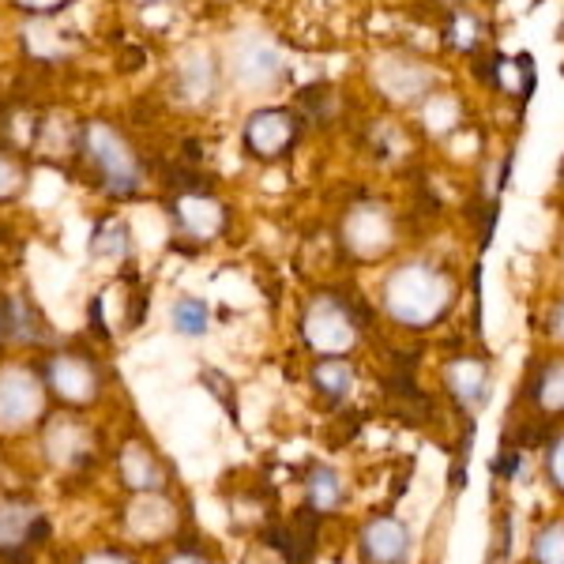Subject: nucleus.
Listing matches in <instances>:
<instances>
[{"label":"nucleus","mask_w":564,"mask_h":564,"mask_svg":"<svg viewBox=\"0 0 564 564\" xmlns=\"http://www.w3.org/2000/svg\"><path fill=\"white\" fill-rule=\"evenodd\" d=\"M452 297H456V282L448 279V271L433 268V263H403L380 286L384 313L399 327H411V332L433 327L452 308Z\"/></svg>","instance_id":"nucleus-1"},{"label":"nucleus","mask_w":564,"mask_h":564,"mask_svg":"<svg viewBox=\"0 0 564 564\" xmlns=\"http://www.w3.org/2000/svg\"><path fill=\"white\" fill-rule=\"evenodd\" d=\"M372 313L369 305L358 297H347V290H324L302 313V339L313 347L321 358H347L358 347L361 335L369 332Z\"/></svg>","instance_id":"nucleus-2"},{"label":"nucleus","mask_w":564,"mask_h":564,"mask_svg":"<svg viewBox=\"0 0 564 564\" xmlns=\"http://www.w3.org/2000/svg\"><path fill=\"white\" fill-rule=\"evenodd\" d=\"M79 154L90 166L98 185L106 188L109 196H132L140 188V159L135 151L124 143L121 132H113L109 124L102 121H87L84 124V135H79Z\"/></svg>","instance_id":"nucleus-3"},{"label":"nucleus","mask_w":564,"mask_h":564,"mask_svg":"<svg viewBox=\"0 0 564 564\" xmlns=\"http://www.w3.org/2000/svg\"><path fill=\"white\" fill-rule=\"evenodd\" d=\"M42 380L45 391L68 406L95 403L98 391H102V369H98V361L87 350H61L53 358H45Z\"/></svg>","instance_id":"nucleus-4"},{"label":"nucleus","mask_w":564,"mask_h":564,"mask_svg":"<svg viewBox=\"0 0 564 564\" xmlns=\"http://www.w3.org/2000/svg\"><path fill=\"white\" fill-rule=\"evenodd\" d=\"M45 411V380L12 366L0 372V430H26Z\"/></svg>","instance_id":"nucleus-5"},{"label":"nucleus","mask_w":564,"mask_h":564,"mask_svg":"<svg viewBox=\"0 0 564 564\" xmlns=\"http://www.w3.org/2000/svg\"><path fill=\"white\" fill-rule=\"evenodd\" d=\"M444 391L467 417H475L494 395V369L481 354H456L444 361Z\"/></svg>","instance_id":"nucleus-6"},{"label":"nucleus","mask_w":564,"mask_h":564,"mask_svg":"<svg viewBox=\"0 0 564 564\" xmlns=\"http://www.w3.org/2000/svg\"><path fill=\"white\" fill-rule=\"evenodd\" d=\"M411 553H414V534L395 512H377L358 531V561L361 564H406Z\"/></svg>","instance_id":"nucleus-7"},{"label":"nucleus","mask_w":564,"mask_h":564,"mask_svg":"<svg viewBox=\"0 0 564 564\" xmlns=\"http://www.w3.org/2000/svg\"><path fill=\"white\" fill-rule=\"evenodd\" d=\"M50 523L26 500H0V561H26L45 542Z\"/></svg>","instance_id":"nucleus-8"},{"label":"nucleus","mask_w":564,"mask_h":564,"mask_svg":"<svg viewBox=\"0 0 564 564\" xmlns=\"http://www.w3.org/2000/svg\"><path fill=\"white\" fill-rule=\"evenodd\" d=\"M343 241H347L354 260H377L384 257L395 241V223H391L388 207L380 204H361L347 215L343 226Z\"/></svg>","instance_id":"nucleus-9"},{"label":"nucleus","mask_w":564,"mask_h":564,"mask_svg":"<svg viewBox=\"0 0 564 564\" xmlns=\"http://www.w3.org/2000/svg\"><path fill=\"white\" fill-rule=\"evenodd\" d=\"M297 143V117L290 109H257L245 124V148L252 159H282Z\"/></svg>","instance_id":"nucleus-10"},{"label":"nucleus","mask_w":564,"mask_h":564,"mask_svg":"<svg viewBox=\"0 0 564 564\" xmlns=\"http://www.w3.org/2000/svg\"><path fill=\"white\" fill-rule=\"evenodd\" d=\"M170 215H174L177 238H193L196 245L218 238L226 230V223H230V212L207 193H181L170 204Z\"/></svg>","instance_id":"nucleus-11"},{"label":"nucleus","mask_w":564,"mask_h":564,"mask_svg":"<svg viewBox=\"0 0 564 564\" xmlns=\"http://www.w3.org/2000/svg\"><path fill=\"white\" fill-rule=\"evenodd\" d=\"M117 470H121V481L132 494H159L166 486L159 456L143 441H124V448L117 452Z\"/></svg>","instance_id":"nucleus-12"},{"label":"nucleus","mask_w":564,"mask_h":564,"mask_svg":"<svg viewBox=\"0 0 564 564\" xmlns=\"http://www.w3.org/2000/svg\"><path fill=\"white\" fill-rule=\"evenodd\" d=\"M531 414L539 411V417H561L564 414V358H550L534 366V377L523 388Z\"/></svg>","instance_id":"nucleus-13"},{"label":"nucleus","mask_w":564,"mask_h":564,"mask_svg":"<svg viewBox=\"0 0 564 564\" xmlns=\"http://www.w3.org/2000/svg\"><path fill=\"white\" fill-rule=\"evenodd\" d=\"M308 384L327 406H339L347 403L354 384H358V369L350 366V358H321L308 369Z\"/></svg>","instance_id":"nucleus-14"},{"label":"nucleus","mask_w":564,"mask_h":564,"mask_svg":"<svg viewBox=\"0 0 564 564\" xmlns=\"http://www.w3.org/2000/svg\"><path fill=\"white\" fill-rule=\"evenodd\" d=\"M90 456V433L76 417H57L50 425V459L61 467H84Z\"/></svg>","instance_id":"nucleus-15"},{"label":"nucleus","mask_w":564,"mask_h":564,"mask_svg":"<svg viewBox=\"0 0 564 564\" xmlns=\"http://www.w3.org/2000/svg\"><path fill=\"white\" fill-rule=\"evenodd\" d=\"M343 500H347V486H343L339 470L313 463L305 475V508H313L316 516H332L343 508Z\"/></svg>","instance_id":"nucleus-16"},{"label":"nucleus","mask_w":564,"mask_h":564,"mask_svg":"<svg viewBox=\"0 0 564 564\" xmlns=\"http://www.w3.org/2000/svg\"><path fill=\"white\" fill-rule=\"evenodd\" d=\"M129 527L140 539H162V534L174 531V505L154 494H140V500L132 505Z\"/></svg>","instance_id":"nucleus-17"},{"label":"nucleus","mask_w":564,"mask_h":564,"mask_svg":"<svg viewBox=\"0 0 564 564\" xmlns=\"http://www.w3.org/2000/svg\"><path fill=\"white\" fill-rule=\"evenodd\" d=\"M129 252H132L129 226L117 223V218H106V223H98L95 238H90V257L102 260V263H121V260H129Z\"/></svg>","instance_id":"nucleus-18"},{"label":"nucleus","mask_w":564,"mask_h":564,"mask_svg":"<svg viewBox=\"0 0 564 564\" xmlns=\"http://www.w3.org/2000/svg\"><path fill=\"white\" fill-rule=\"evenodd\" d=\"M238 72H241V79L249 87H260V84H271V79L282 72V57L271 45H263V42H252L249 50L238 57Z\"/></svg>","instance_id":"nucleus-19"},{"label":"nucleus","mask_w":564,"mask_h":564,"mask_svg":"<svg viewBox=\"0 0 564 564\" xmlns=\"http://www.w3.org/2000/svg\"><path fill=\"white\" fill-rule=\"evenodd\" d=\"M170 324H174V332L181 339H204L207 327H212V308H207L204 297H177L174 302V313H170Z\"/></svg>","instance_id":"nucleus-20"},{"label":"nucleus","mask_w":564,"mask_h":564,"mask_svg":"<svg viewBox=\"0 0 564 564\" xmlns=\"http://www.w3.org/2000/svg\"><path fill=\"white\" fill-rule=\"evenodd\" d=\"M534 564H564V520H550L531 539Z\"/></svg>","instance_id":"nucleus-21"},{"label":"nucleus","mask_w":564,"mask_h":564,"mask_svg":"<svg viewBox=\"0 0 564 564\" xmlns=\"http://www.w3.org/2000/svg\"><path fill=\"white\" fill-rule=\"evenodd\" d=\"M448 42L456 45V50L475 53V45L481 42V23L470 20V15H456L452 26H448Z\"/></svg>","instance_id":"nucleus-22"},{"label":"nucleus","mask_w":564,"mask_h":564,"mask_svg":"<svg viewBox=\"0 0 564 564\" xmlns=\"http://www.w3.org/2000/svg\"><path fill=\"white\" fill-rule=\"evenodd\" d=\"M545 475H550L553 489L564 497V433L553 436L550 448H545Z\"/></svg>","instance_id":"nucleus-23"},{"label":"nucleus","mask_w":564,"mask_h":564,"mask_svg":"<svg viewBox=\"0 0 564 564\" xmlns=\"http://www.w3.org/2000/svg\"><path fill=\"white\" fill-rule=\"evenodd\" d=\"M20 188H23V170L8 159V151H0V204L20 196Z\"/></svg>","instance_id":"nucleus-24"},{"label":"nucleus","mask_w":564,"mask_h":564,"mask_svg":"<svg viewBox=\"0 0 564 564\" xmlns=\"http://www.w3.org/2000/svg\"><path fill=\"white\" fill-rule=\"evenodd\" d=\"M520 467H523V452L500 441V452H497V459H494V475L497 478H516V470H520Z\"/></svg>","instance_id":"nucleus-25"},{"label":"nucleus","mask_w":564,"mask_h":564,"mask_svg":"<svg viewBox=\"0 0 564 564\" xmlns=\"http://www.w3.org/2000/svg\"><path fill=\"white\" fill-rule=\"evenodd\" d=\"M199 380H204V384L212 388L218 399H223V406H226V411H230L234 422H238V399H230V388H226V384H230V380H226L223 372H215V369H204V377H199Z\"/></svg>","instance_id":"nucleus-26"},{"label":"nucleus","mask_w":564,"mask_h":564,"mask_svg":"<svg viewBox=\"0 0 564 564\" xmlns=\"http://www.w3.org/2000/svg\"><path fill=\"white\" fill-rule=\"evenodd\" d=\"M166 564H215V561L207 557V553L199 550V545H188V542H185V545H177V550L170 553Z\"/></svg>","instance_id":"nucleus-27"},{"label":"nucleus","mask_w":564,"mask_h":564,"mask_svg":"<svg viewBox=\"0 0 564 564\" xmlns=\"http://www.w3.org/2000/svg\"><path fill=\"white\" fill-rule=\"evenodd\" d=\"M23 12H34V15H57L61 8H68L72 0H15Z\"/></svg>","instance_id":"nucleus-28"},{"label":"nucleus","mask_w":564,"mask_h":564,"mask_svg":"<svg viewBox=\"0 0 564 564\" xmlns=\"http://www.w3.org/2000/svg\"><path fill=\"white\" fill-rule=\"evenodd\" d=\"M545 335H550L553 343H564V297L550 308V316H545Z\"/></svg>","instance_id":"nucleus-29"},{"label":"nucleus","mask_w":564,"mask_h":564,"mask_svg":"<svg viewBox=\"0 0 564 564\" xmlns=\"http://www.w3.org/2000/svg\"><path fill=\"white\" fill-rule=\"evenodd\" d=\"M79 564H135V561L121 550H95V553H87Z\"/></svg>","instance_id":"nucleus-30"},{"label":"nucleus","mask_w":564,"mask_h":564,"mask_svg":"<svg viewBox=\"0 0 564 564\" xmlns=\"http://www.w3.org/2000/svg\"><path fill=\"white\" fill-rule=\"evenodd\" d=\"M12 335V297H0V343Z\"/></svg>","instance_id":"nucleus-31"},{"label":"nucleus","mask_w":564,"mask_h":564,"mask_svg":"<svg viewBox=\"0 0 564 564\" xmlns=\"http://www.w3.org/2000/svg\"><path fill=\"white\" fill-rule=\"evenodd\" d=\"M140 4H159V0H140Z\"/></svg>","instance_id":"nucleus-32"},{"label":"nucleus","mask_w":564,"mask_h":564,"mask_svg":"<svg viewBox=\"0 0 564 564\" xmlns=\"http://www.w3.org/2000/svg\"><path fill=\"white\" fill-rule=\"evenodd\" d=\"M561 34H564V26H561Z\"/></svg>","instance_id":"nucleus-33"}]
</instances>
